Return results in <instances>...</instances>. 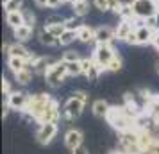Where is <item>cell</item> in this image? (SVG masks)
Instances as JSON below:
<instances>
[{
  "instance_id": "obj_38",
  "label": "cell",
  "mask_w": 159,
  "mask_h": 154,
  "mask_svg": "<svg viewBox=\"0 0 159 154\" xmlns=\"http://www.w3.org/2000/svg\"><path fill=\"white\" fill-rule=\"evenodd\" d=\"M61 4H65V2H63V0H48V7H50V9L59 7Z\"/></svg>"
},
{
  "instance_id": "obj_9",
  "label": "cell",
  "mask_w": 159,
  "mask_h": 154,
  "mask_svg": "<svg viewBox=\"0 0 159 154\" xmlns=\"http://www.w3.org/2000/svg\"><path fill=\"white\" fill-rule=\"evenodd\" d=\"M59 118H61V110H59V104H57V100H54V99H52L50 104H48V106L45 108V111L39 115L38 122H39V124H48V122L57 124Z\"/></svg>"
},
{
  "instance_id": "obj_19",
  "label": "cell",
  "mask_w": 159,
  "mask_h": 154,
  "mask_svg": "<svg viewBox=\"0 0 159 154\" xmlns=\"http://www.w3.org/2000/svg\"><path fill=\"white\" fill-rule=\"evenodd\" d=\"M7 66H9V70H11L13 73H16V72H20V70H23V68H30V63L27 61V59L9 56L7 58Z\"/></svg>"
},
{
  "instance_id": "obj_4",
  "label": "cell",
  "mask_w": 159,
  "mask_h": 154,
  "mask_svg": "<svg viewBox=\"0 0 159 154\" xmlns=\"http://www.w3.org/2000/svg\"><path fill=\"white\" fill-rule=\"evenodd\" d=\"M116 56V50L113 49L111 43H97L93 49V56L91 58L98 63L100 66H104L107 70V65L111 63V59Z\"/></svg>"
},
{
  "instance_id": "obj_1",
  "label": "cell",
  "mask_w": 159,
  "mask_h": 154,
  "mask_svg": "<svg viewBox=\"0 0 159 154\" xmlns=\"http://www.w3.org/2000/svg\"><path fill=\"white\" fill-rule=\"evenodd\" d=\"M106 120L120 133L129 131V129H132V127L136 125V120H132V118L123 111V108H118V106H111V108H109Z\"/></svg>"
},
{
  "instance_id": "obj_25",
  "label": "cell",
  "mask_w": 159,
  "mask_h": 154,
  "mask_svg": "<svg viewBox=\"0 0 159 154\" xmlns=\"http://www.w3.org/2000/svg\"><path fill=\"white\" fill-rule=\"evenodd\" d=\"M72 6H73V15L80 16V18L89 13V2L88 0H79V2H75Z\"/></svg>"
},
{
  "instance_id": "obj_16",
  "label": "cell",
  "mask_w": 159,
  "mask_h": 154,
  "mask_svg": "<svg viewBox=\"0 0 159 154\" xmlns=\"http://www.w3.org/2000/svg\"><path fill=\"white\" fill-rule=\"evenodd\" d=\"M116 15L120 16V20H127V22H132L134 23V20H136V15H134V9H132V4H120V7L115 11Z\"/></svg>"
},
{
  "instance_id": "obj_21",
  "label": "cell",
  "mask_w": 159,
  "mask_h": 154,
  "mask_svg": "<svg viewBox=\"0 0 159 154\" xmlns=\"http://www.w3.org/2000/svg\"><path fill=\"white\" fill-rule=\"evenodd\" d=\"M54 61H52L50 58H36L34 61H32V72L34 73H43L48 70V66L52 65Z\"/></svg>"
},
{
  "instance_id": "obj_45",
  "label": "cell",
  "mask_w": 159,
  "mask_h": 154,
  "mask_svg": "<svg viewBox=\"0 0 159 154\" xmlns=\"http://www.w3.org/2000/svg\"><path fill=\"white\" fill-rule=\"evenodd\" d=\"M154 2H156V6H157V7H159V0H154Z\"/></svg>"
},
{
  "instance_id": "obj_29",
  "label": "cell",
  "mask_w": 159,
  "mask_h": 154,
  "mask_svg": "<svg viewBox=\"0 0 159 154\" xmlns=\"http://www.w3.org/2000/svg\"><path fill=\"white\" fill-rule=\"evenodd\" d=\"M65 25H66V29H72V30H77L82 25L80 23V16H77V15H73L72 18H66L65 20Z\"/></svg>"
},
{
  "instance_id": "obj_31",
  "label": "cell",
  "mask_w": 159,
  "mask_h": 154,
  "mask_svg": "<svg viewBox=\"0 0 159 154\" xmlns=\"http://www.w3.org/2000/svg\"><path fill=\"white\" fill-rule=\"evenodd\" d=\"M120 68H122V58L116 54L115 58L111 59V63L107 65V72H118Z\"/></svg>"
},
{
  "instance_id": "obj_13",
  "label": "cell",
  "mask_w": 159,
  "mask_h": 154,
  "mask_svg": "<svg viewBox=\"0 0 159 154\" xmlns=\"http://www.w3.org/2000/svg\"><path fill=\"white\" fill-rule=\"evenodd\" d=\"M82 140H84V136H82V131H79V129H70V131L65 134V143L68 149H77V147L82 145Z\"/></svg>"
},
{
  "instance_id": "obj_18",
  "label": "cell",
  "mask_w": 159,
  "mask_h": 154,
  "mask_svg": "<svg viewBox=\"0 0 159 154\" xmlns=\"http://www.w3.org/2000/svg\"><path fill=\"white\" fill-rule=\"evenodd\" d=\"M6 22L11 29H16L20 27L22 23H25V18H23V9L22 11H11V13H6Z\"/></svg>"
},
{
  "instance_id": "obj_17",
  "label": "cell",
  "mask_w": 159,
  "mask_h": 154,
  "mask_svg": "<svg viewBox=\"0 0 159 154\" xmlns=\"http://www.w3.org/2000/svg\"><path fill=\"white\" fill-rule=\"evenodd\" d=\"M77 40L80 43H91L95 41V29L89 25H80L77 29Z\"/></svg>"
},
{
  "instance_id": "obj_47",
  "label": "cell",
  "mask_w": 159,
  "mask_h": 154,
  "mask_svg": "<svg viewBox=\"0 0 159 154\" xmlns=\"http://www.w3.org/2000/svg\"><path fill=\"white\" fill-rule=\"evenodd\" d=\"M63 2H70V0H63Z\"/></svg>"
},
{
  "instance_id": "obj_8",
  "label": "cell",
  "mask_w": 159,
  "mask_h": 154,
  "mask_svg": "<svg viewBox=\"0 0 159 154\" xmlns=\"http://www.w3.org/2000/svg\"><path fill=\"white\" fill-rule=\"evenodd\" d=\"M29 99H30V95L25 93V91H11V93L6 97L9 108L15 110V111H25L27 104H29Z\"/></svg>"
},
{
  "instance_id": "obj_14",
  "label": "cell",
  "mask_w": 159,
  "mask_h": 154,
  "mask_svg": "<svg viewBox=\"0 0 159 154\" xmlns=\"http://www.w3.org/2000/svg\"><path fill=\"white\" fill-rule=\"evenodd\" d=\"M134 30V25L132 22H127V20H120V23L116 25L115 29V36L118 41H127V38L130 36V32Z\"/></svg>"
},
{
  "instance_id": "obj_23",
  "label": "cell",
  "mask_w": 159,
  "mask_h": 154,
  "mask_svg": "<svg viewBox=\"0 0 159 154\" xmlns=\"http://www.w3.org/2000/svg\"><path fill=\"white\" fill-rule=\"evenodd\" d=\"M109 108H111V106H109L106 100H102V99L100 100H95L93 102V115L95 117H98V118H106L107 117Z\"/></svg>"
},
{
  "instance_id": "obj_44",
  "label": "cell",
  "mask_w": 159,
  "mask_h": 154,
  "mask_svg": "<svg viewBox=\"0 0 159 154\" xmlns=\"http://www.w3.org/2000/svg\"><path fill=\"white\" fill-rule=\"evenodd\" d=\"M156 70H157V73H159V61L156 63Z\"/></svg>"
},
{
  "instance_id": "obj_42",
  "label": "cell",
  "mask_w": 159,
  "mask_h": 154,
  "mask_svg": "<svg viewBox=\"0 0 159 154\" xmlns=\"http://www.w3.org/2000/svg\"><path fill=\"white\" fill-rule=\"evenodd\" d=\"M156 27H157V30H159V11H157V15H156Z\"/></svg>"
},
{
  "instance_id": "obj_46",
  "label": "cell",
  "mask_w": 159,
  "mask_h": 154,
  "mask_svg": "<svg viewBox=\"0 0 159 154\" xmlns=\"http://www.w3.org/2000/svg\"><path fill=\"white\" fill-rule=\"evenodd\" d=\"M70 2H72V4H75V2H79V0H70Z\"/></svg>"
},
{
  "instance_id": "obj_5",
  "label": "cell",
  "mask_w": 159,
  "mask_h": 154,
  "mask_svg": "<svg viewBox=\"0 0 159 154\" xmlns=\"http://www.w3.org/2000/svg\"><path fill=\"white\" fill-rule=\"evenodd\" d=\"M132 9H134V15L136 18H141V20H147L150 16L157 15L159 7L156 6L154 0H132Z\"/></svg>"
},
{
  "instance_id": "obj_41",
  "label": "cell",
  "mask_w": 159,
  "mask_h": 154,
  "mask_svg": "<svg viewBox=\"0 0 159 154\" xmlns=\"http://www.w3.org/2000/svg\"><path fill=\"white\" fill-rule=\"evenodd\" d=\"M72 154H88V151L84 149V147L80 145V147H77V149H73V152Z\"/></svg>"
},
{
  "instance_id": "obj_2",
  "label": "cell",
  "mask_w": 159,
  "mask_h": 154,
  "mask_svg": "<svg viewBox=\"0 0 159 154\" xmlns=\"http://www.w3.org/2000/svg\"><path fill=\"white\" fill-rule=\"evenodd\" d=\"M68 75V70H66V63L61 59V61H54L48 70L45 72V79H47V84L50 88H59L61 82L65 81V77Z\"/></svg>"
},
{
  "instance_id": "obj_30",
  "label": "cell",
  "mask_w": 159,
  "mask_h": 154,
  "mask_svg": "<svg viewBox=\"0 0 159 154\" xmlns=\"http://www.w3.org/2000/svg\"><path fill=\"white\" fill-rule=\"evenodd\" d=\"M63 61L65 63H72V61H80V56H79V52L77 50H66V52H63Z\"/></svg>"
},
{
  "instance_id": "obj_34",
  "label": "cell",
  "mask_w": 159,
  "mask_h": 154,
  "mask_svg": "<svg viewBox=\"0 0 159 154\" xmlns=\"http://www.w3.org/2000/svg\"><path fill=\"white\" fill-rule=\"evenodd\" d=\"M23 18H25V23H27V25H32V27H34L36 18H34L32 13H29V11H25V9H23Z\"/></svg>"
},
{
  "instance_id": "obj_26",
  "label": "cell",
  "mask_w": 159,
  "mask_h": 154,
  "mask_svg": "<svg viewBox=\"0 0 159 154\" xmlns=\"http://www.w3.org/2000/svg\"><path fill=\"white\" fill-rule=\"evenodd\" d=\"M77 40V30H72V29H66L61 36H59V45H70Z\"/></svg>"
},
{
  "instance_id": "obj_22",
  "label": "cell",
  "mask_w": 159,
  "mask_h": 154,
  "mask_svg": "<svg viewBox=\"0 0 159 154\" xmlns=\"http://www.w3.org/2000/svg\"><path fill=\"white\" fill-rule=\"evenodd\" d=\"M39 41L47 47H57L59 45V38L54 36L52 32H48L47 29H41L39 30Z\"/></svg>"
},
{
  "instance_id": "obj_37",
  "label": "cell",
  "mask_w": 159,
  "mask_h": 154,
  "mask_svg": "<svg viewBox=\"0 0 159 154\" xmlns=\"http://www.w3.org/2000/svg\"><path fill=\"white\" fill-rule=\"evenodd\" d=\"M73 97L79 99V100H82V102H88V93H84V91H75Z\"/></svg>"
},
{
  "instance_id": "obj_28",
  "label": "cell",
  "mask_w": 159,
  "mask_h": 154,
  "mask_svg": "<svg viewBox=\"0 0 159 154\" xmlns=\"http://www.w3.org/2000/svg\"><path fill=\"white\" fill-rule=\"evenodd\" d=\"M45 29L48 30V32H52L54 36L59 38L66 30V25H65V23H52V25H45Z\"/></svg>"
},
{
  "instance_id": "obj_43",
  "label": "cell",
  "mask_w": 159,
  "mask_h": 154,
  "mask_svg": "<svg viewBox=\"0 0 159 154\" xmlns=\"http://www.w3.org/2000/svg\"><path fill=\"white\" fill-rule=\"evenodd\" d=\"M9 2H11V0H2V6H7Z\"/></svg>"
},
{
  "instance_id": "obj_20",
  "label": "cell",
  "mask_w": 159,
  "mask_h": 154,
  "mask_svg": "<svg viewBox=\"0 0 159 154\" xmlns=\"http://www.w3.org/2000/svg\"><path fill=\"white\" fill-rule=\"evenodd\" d=\"M120 4L122 0H93V6L98 11H116Z\"/></svg>"
},
{
  "instance_id": "obj_33",
  "label": "cell",
  "mask_w": 159,
  "mask_h": 154,
  "mask_svg": "<svg viewBox=\"0 0 159 154\" xmlns=\"http://www.w3.org/2000/svg\"><path fill=\"white\" fill-rule=\"evenodd\" d=\"M6 13H11V11H22V0H11L7 6H4Z\"/></svg>"
},
{
  "instance_id": "obj_24",
  "label": "cell",
  "mask_w": 159,
  "mask_h": 154,
  "mask_svg": "<svg viewBox=\"0 0 159 154\" xmlns=\"http://www.w3.org/2000/svg\"><path fill=\"white\" fill-rule=\"evenodd\" d=\"M32 68H23V70H20V72L15 73V81L18 82V84H22V86H25V84H29L30 81H32Z\"/></svg>"
},
{
  "instance_id": "obj_3",
  "label": "cell",
  "mask_w": 159,
  "mask_h": 154,
  "mask_svg": "<svg viewBox=\"0 0 159 154\" xmlns=\"http://www.w3.org/2000/svg\"><path fill=\"white\" fill-rule=\"evenodd\" d=\"M52 97L48 93H38V95H30L29 99V104H27V108H25V113L32 117L34 120L39 118V115L45 111V108L50 104Z\"/></svg>"
},
{
  "instance_id": "obj_6",
  "label": "cell",
  "mask_w": 159,
  "mask_h": 154,
  "mask_svg": "<svg viewBox=\"0 0 159 154\" xmlns=\"http://www.w3.org/2000/svg\"><path fill=\"white\" fill-rule=\"evenodd\" d=\"M4 50L7 52V56H15V58H22V59H27L30 65H32V61L36 59V56L32 54V52L22 43V41H15V43H4Z\"/></svg>"
},
{
  "instance_id": "obj_27",
  "label": "cell",
  "mask_w": 159,
  "mask_h": 154,
  "mask_svg": "<svg viewBox=\"0 0 159 154\" xmlns=\"http://www.w3.org/2000/svg\"><path fill=\"white\" fill-rule=\"evenodd\" d=\"M66 70H68V75H80L82 73V66H80V61H72V63H66Z\"/></svg>"
},
{
  "instance_id": "obj_36",
  "label": "cell",
  "mask_w": 159,
  "mask_h": 154,
  "mask_svg": "<svg viewBox=\"0 0 159 154\" xmlns=\"http://www.w3.org/2000/svg\"><path fill=\"white\" fill-rule=\"evenodd\" d=\"M2 93H4L6 97H7L9 93H11V86H9V81L6 79V77L2 79Z\"/></svg>"
},
{
  "instance_id": "obj_12",
  "label": "cell",
  "mask_w": 159,
  "mask_h": 154,
  "mask_svg": "<svg viewBox=\"0 0 159 154\" xmlns=\"http://www.w3.org/2000/svg\"><path fill=\"white\" fill-rule=\"evenodd\" d=\"M156 36V29L148 27L147 23L141 27H136V45H147L152 43V40Z\"/></svg>"
},
{
  "instance_id": "obj_11",
  "label": "cell",
  "mask_w": 159,
  "mask_h": 154,
  "mask_svg": "<svg viewBox=\"0 0 159 154\" xmlns=\"http://www.w3.org/2000/svg\"><path fill=\"white\" fill-rule=\"evenodd\" d=\"M113 40H116L115 29L109 25H100L95 29V45L97 43H113Z\"/></svg>"
},
{
  "instance_id": "obj_39",
  "label": "cell",
  "mask_w": 159,
  "mask_h": 154,
  "mask_svg": "<svg viewBox=\"0 0 159 154\" xmlns=\"http://www.w3.org/2000/svg\"><path fill=\"white\" fill-rule=\"evenodd\" d=\"M38 7H48V0H34Z\"/></svg>"
},
{
  "instance_id": "obj_32",
  "label": "cell",
  "mask_w": 159,
  "mask_h": 154,
  "mask_svg": "<svg viewBox=\"0 0 159 154\" xmlns=\"http://www.w3.org/2000/svg\"><path fill=\"white\" fill-rule=\"evenodd\" d=\"M93 58H82L80 59V66H82V73L84 75H88L89 73V70H91V66H93Z\"/></svg>"
},
{
  "instance_id": "obj_10",
  "label": "cell",
  "mask_w": 159,
  "mask_h": 154,
  "mask_svg": "<svg viewBox=\"0 0 159 154\" xmlns=\"http://www.w3.org/2000/svg\"><path fill=\"white\" fill-rule=\"evenodd\" d=\"M56 133H57V125L54 124V122H48V124H41V125H39V129H38V133H36L38 143H41V145H47V143H50L52 138L56 136Z\"/></svg>"
},
{
  "instance_id": "obj_35",
  "label": "cell",
  "mask_w": 159,
  "mask_h": 154,
  "mask_svg": "<svg viewBox=\"0 0 159 154\" xmlns=\"http://www.w3.org/2000/svg\"><path fill=\"white\" fill-rule=\"evenodd\" d=\"M66 18H61V16H50V18H47V22L45 25H52V23H65Z\"/></svg>"
},
{
  "instance_id": "obj_15",
  "label": "cell",
  "mask_w": 159,
  "mask_h": 154,
  "mask_svg": "<svg viewBox=\"0 0 159 154\" xmlns=\"http://www.w3.org/2000/svg\"><path fill=\"white\" fill-rule=\"evenodd\" d=\"M32 30H34V27L32 25H27V23H22L20 27H16V29H13V34H15L16 41H29L30 38H32Z\"/></svg>"
},
{
  "instance_id": "obj_40",
  "label": "cell",
  "mask_w": 159,
  "mask_h": 154,
  "mask_svg": "<svg viewBox=\"0 0 159 154\" xmlns=\"http://www.w3.org/2000/svg\"><path fill=\"white\" fill-rule=\"evenodd\" d=\"M152 45L157 49V52H159V30H156V36H154V40H152Z\"/></svg>"
},
{
  "instance_id": "obj_7",
  "label": "cell",
  "mask_w": 159,
  "mask_h": 154,
  "mask_svg": "<svg viewBox=\"0 0 159 154\" xmlns=\"http://www.w3.org/2000/svg\"><path fill=\"white\" fill-rule=\"evenodd\" d=\"M84 106H86V102H82V100H79V99H75V97L72 95L65 102V106H63V117H65L66 120H75L77 117H80Z\"/></svg>"
}]
</instances>
